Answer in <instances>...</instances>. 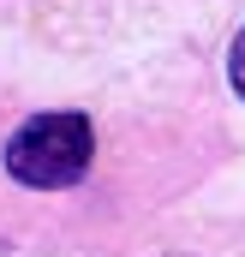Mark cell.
Segmentation results:
<instances>
[{
	"instance_id": "cell-1",
	"label": "cell",
	"mask_w": 245,
	"mask_h": 257,
	"mask_svg": "<svg viewBox=\"0 0 245 257\" xmlns=\"http://www.w3.org/2000/svg\"><path fill=\"white\" fill-rule=\"evenodd\" d=\"M96 132L84 114H36L6 138V174L30 192H60L90 174Z\"/></svg>"
},
{
	"instance_id": "cell-2",
	"label": "cell",
	"mask_w": 245,
	"mask_h": 257,
	"mask_svg": "<svg viewBox=\"0 0 245 257\" xmlns=\"http://www.w3.org/2000/svg\"><path fill=\"white\" fill-rule=\"evenodd\" d=\"M227 78H233V90H239V102H245V30L233 36V54H227Z\"/></svg>"
}]
</instances>
